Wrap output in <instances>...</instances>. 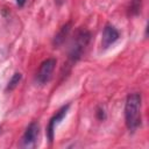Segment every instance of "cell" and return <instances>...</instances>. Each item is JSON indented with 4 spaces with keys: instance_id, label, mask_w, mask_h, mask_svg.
<instances>
[{
    "instance_id": "obj_4",
    "label": "cell",
    "mask_w": 149,
    "mask_h": 149,
    "mask_svg": "<svg viewBox=\"0 0 149 149\" xmlns=\"http://www.w3.org/2000/svg\"><path fill=\"white\" fill-rule=\"evenodd\" d=\"M55 65H56L55 58H48L41 64L38 72H37V81L40 84H45L50 80L52 72L55 70Z\"/></svg>"
},
{
    "instance_id": "obj_11",
    "label": "cell",
    "mask_w": 149,
    "mask_h": 149,
    "mask_svg": "<svg viewBox=\"0 0 149 149\" xmlns=\"http://www.w3.org/2000/svg\"><path fill=\"white\" fill-rule=\"evenodd\" d=\"M16 3H17L19 6H23V5L26 3V0H16Z\"/></svg>"
},
{
    "instance_id": "obj_10",
    "label": "cell",
    "mask_w": 149,
    "mask_h": 149,
    "mask_svg": "<svg viewBox=\"0 0 149 149\" xmlns=\"http://www.w3.org/2000/svg\"><path fill=\"white\" fill-rule=\"evenodd\" d=\"M97 115H98V118H99L100 120H104V119H105V113H104V109H98Z\"/></svg>"
},
{
    "instance_id": "obj_1",
    "label": "cell",
    "mask_w": 149,
    "mask_h": 149,
    "mask_svg": "<svg viewBox=\"0 0 149 149\" xmlns=\"http://www.w3.org/2000/svg\"><path fill=\"white\" fill-rule=\"evenodd\" d=\"M141 94L132 93L127 97L125 105V120L129 130H135L141 123Z\"/></svg>"
},
{
    "instance_id": "obj_8",
    "label": "cell",
    "mask_w": 149,
    "mask_h": 149,
    "mask_svg": "<svg viewBox=\"0 0 149 149\" xmlns=\"http://www.w3.org/2000/svg\"><path fill=\"white\" fill-rule=\"evenodd\" d=\"M21 78H22V74H21L20 72H15V73L13 74V77L9 79L8 85H7V87H6V91H12V90H14V88L17 86L19 81L21 80Z\"/></svg>"
},
{
    "instance_id": "obj_3",
    "label": "cell",
    "mask_w": 149,
    "mask_h": 149,
    "mask_svg": "<svg viewBox=\"0 0 149 149\" xmlns=\"http://www.w3.org/2000/svg\"><path fill=\"white\" fill-rule=\"evenodd\" d=\"M38 132H40L38 125L36 122H31L27 127V129H26V132H24V134L21 139L20 147H22V148H35L36 144H37Z\"/></svg>"
},
{
    "instance_id": "obj_7",
    "label": "cell",
    "mask_w": 149,
    "mask_h": 149,
    "mask_svg": "<svg viewBox=\"0 0 149 149\" xmlns=\"http://www.w3.org/2000/svg\"><path fill=\"white\" fill-rule=\"evenodd\" d=\"M69 30H70V23H68L66 26H64V27L62 28V30H61V31L55 36V41H54L55 45H59V44L64 41V37L68 35Z\"/></svg>"
},
{
    "instance_id": "obj_5",
    "label": "cell",
    "mask_w": 149,
    "mask_h": 149,
    "mask_svg": "<svg viewBox=\"0 0 149 149\" xmlns=\"http://www.w3.org/2000/svg\"><path fill=\"white\" fill-rule=\"evenodd\" d=\"M120 37L119 31L112 24H106L102 30V38H101V47L102 49L109 48L113 43H115Z\"/></svg>"
},
{
    "instance_id": "obj_2",
    "label": "cell",
    "mask_w": 149,
    "mask_h": 149,
    "mask_svg": "<svg viewBox=\"0 0 149 149\" xmlns=\"http://www.w3.org/2000/svg\"><path fill=\"white\" fill-rule=\"evenodd\" d=\"M88 41H90V33L87 30H85V29L79 30L76 34V36L72 41V44L70 47V54H69L70 58L72 61H77L81 56V54H83L84 49L86 48Z\"/></svg>"
},
{
    "instance_id": "obj_9",
    "label": "cell",
    "mask_w": 149,
    "mask_h": 149,
    "mask_svg": "<svg viewBox=\"0 0 149 149\" xmlns=\"http://www.w3.org/2000/svg\"><path fill=\"white\" fill-rule=\"evenodd\" d=\"M141 0H132L130 2V13L132 14H137L141 9Z\"/></svg>"
},
{
    "instance_id": "obj_6",
    "label": "cell",
    "mask_w": 149,
    "mask_h": 149,
    "mask_svg": "<svg viewBox=\"0 0 149 149\" xmlns=\"http://www.w3.org/2000/svg\"><path fill=\"white\" fill-rule=\"evenodd\" d=\"M69 107H70V104L63 106V107L50 119V121H49V123H48V127H47V135H48V139H49L50 142H52V140H54V132H55V129H56V126L64 119V116H65L66 113H68Z\"/></svg>"
}]
</instances>
